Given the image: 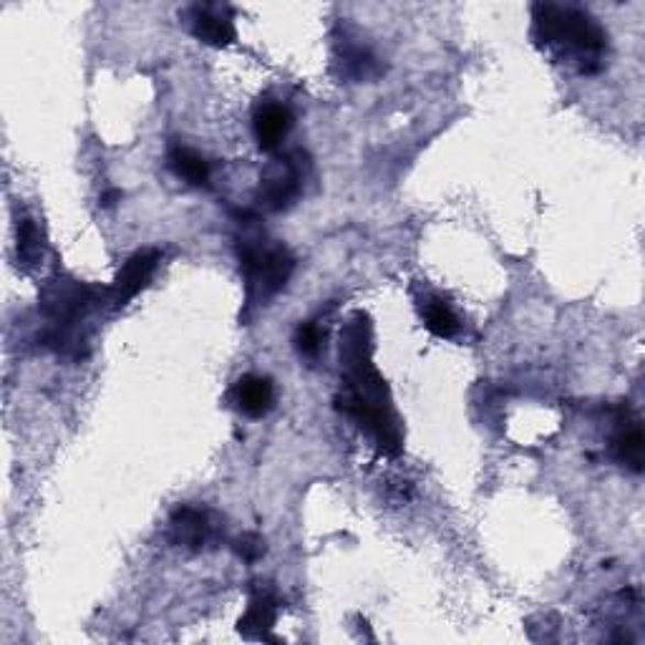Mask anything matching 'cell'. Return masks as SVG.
<instances>
[{
    "instance_id": "obj_1",
    "label": "cell",
    "mask_w": 645,
    "mask_h": 645,
    "mask_svg": "<svg viewBox=\"0 0 645 645\" xmlns=\"http://www.w3.org/2000/svg\"><path fill=\"white\" fill-rule=\"evenodd\" d=\"M341 363L346 365L348 389L338 404L376 439L381 451L396 457L401 451V431L389 408L386 383L371 363V326L361 313H356L346 328Z\"/></svg>"
},
{
    "instance_id": "obj_2",
    "label": "cell",
    "mask_w": 645,
    "mask_h": 645,
    "mask_svg": "<svg viewBox=\"0 0 645 645\" xmlns=\"http://www.w3.org/2000/svg\"><path fill=\"white\" fill-rule=\"evenodd\" d=\"M532 21H535L537 43L572 58L580 66V74L600 72L608 36L588 11L575 6L537 3L532 8Z\"/></svg>"
},
{
    "instance_id": "obj_3",
    "label": "cell",
    "mask_w": 645,
    "mask_h": 645,
    "mask_svg": "<svg viewBox=\"0 0 645 645\" xmlns=\"http://www.w3.org/2000/svg\"><path fill=\"white\" fill-rule=\"evenodd\" d=\"M240 265L248 277V298L270 300L291 281L295 258L283 245H265L260 238L240 240Z\"/></svg>"
},
{
    "instance_id": "obj_4",
    "label": "cell",
    "mask_w": 645,
    "mask_h": 645,
    "mask_svg": "<svg viewBox=\"0 0 645 645\" xmlns=\"http://www.w3.org/2000/svg\"><path fill=\"white\" fill-rule=\"evenodd\" d=\"M94 298V287L78 281L58 277V281H51L46 285V291L41 295V305L51 322H54V328H51V343H54L58 351L61 348L66 351L68 341H72L74 326L86 316V310L91 308Z\"/></svg>"
},
{
    "instance_id": "obj_5",
    "label": "cell",
    "mask_w": 645,
    "mask_h": 645,
    "mask_svg": "<svg viewBox=\"0 0 645 645\" xmlns=\"http://www.w3.org/2000/svg\"><path fill=\"white\" fill-rule=\"evenodd\" d=\"M187 23H189L192 36L207 43V46L225 48L238 39V31H234V23H232V11L228 6H209V3L192 6L187 11Z\"/></svg>"
},
{
    "instance_id": "obj_6",
    "label": "cell",
    "mask_w": 645,
    "mask_h": 645,
    "mask_svg": "<svg viewBox=\"0 0 645 645\" xmlns=\"http://www.w3.org/2000/svg\"><path fill=\"white\" fill-rule=\"evenodd\" d=\"M156 265H160V252L156 250H139L127 260L124 267L119 270L114 285H111V305L114 308H124V305L136 298L139 293L150 285Z\"/></svg>"
},
{
    "instance_id": "obj_7",
    "label": "cell",
    "mask_w": 645,
    "mask_h": 645,
    "mask_svg": "<svg viewBox=\"0 0 645 645\" xmlns=\"http://www.w3.org/2000/svg\"><path fill=\"white\" fill-rule=\"evenodd\" d=\"M212 520L199 507H177L170 517V543L185 550H203L212 537Z\"/></svg>"
},
{
    "instance_id": "obj_8",
    "label": "cell",
    "mask_w": 645,
    "mask_h": 645,
    "mask_svg": "<svg viewBox=\"0 0 645 645\" xmlns=\"http://www.w3.org/2000/svg\"><path fill=\"white\" fill-rule=\"evenodd\" d=\"M300 195V164L293 160H285L267 174L263 179V189H260V205L270 212L285 209Z\"/></svg>"
},
{
    "instance_id": "obj_9",
    "label": "cell",
    "mask_w": 645,
    "mask_h": 645,
    "mask_svg": "<svg viewBox=\"0 0 645 645\" xmlns=\"http://www.w3.org/2000/svg\"><path fill=\"white\" fill-rule=\"evenodd\" d=\"M291 129H293V114L283 107V103L265 101L255 109V117H252V132H255L260 150L275 152L277 146L285 142V136L291 134Z\"/></svg>"
},
{
    "instance_id": "obj_10",
    "label": "cell",
    "mask_w": 645,
    "mask_h": 645,
    "mask_svg": "<svg viewBox=\"0 0 645 645\" xmlns=\"http://www.w3.org/2000/svg\"><path fill=\"white\" fill-rule=\"evenodd\" d=\"M232 404L240 414L250 418L265 416L275 406V389L267 376L248 373L232 386Z\"/></svg>"
},
{
    "instance_id": "obj_11",
    "label": "cell",
    "mask_w": 645,
    "mask_h": 645,
    "mask_svg": "<svg viewBox=\"0 0 645 645\" xmlns=\"http://www.w3.org/2000/svg\"><path fill=\"white\" fill-rule=\"evenodd\" d=\"M277 621V598L273 592L260 590L255 598L250 600L245 615L240 617L238 631L250 641H267L270 631L275 627Z\"/></svg>"
},
{
    "instance_id": "obj_12",
    "label": "cell",
    "mask_w": 645,
    "mask_h": 645,
    "mask_svg": "<svg viewBox=\"0 0 645 645\" xmlns=\"http://www.w3.org/2000/svg\"><path fill=\"white\" fill-rule=\"evenodd\" d=\"M613 455L623 467L641 474L645 464V437L638 422H621V429L613 437Z\"/></svg>"
},
{
    "instance_id": "obj_13",
    "label": "cell",
    "mask_w": 645,
    "mask_h": 645,
    "mask_svg": "<svg viewBox=\"0 0 645 645\" xmlns=\"http://www.w3.org/2000/svg\"><path fill=\"white\" fill-rule=\"evenodd\" d=\"M167 160L172 172L177 174L179 179H185L187 185L203 187L209 182V164L205 162V156H199L195 150H189V146L174 144Z\"/></svg>"
},
{
    "instance_id": "obj_14",
    "label": "cell",
    "mask_w": 645,
    "mask_h": 645,
    "mask_svg": "<svg viewBox=\"0 0 645 645\" xmlns=\"http://www.w3.org/2000/svg\"><path fill=\"white\" fill-rule=\"evenodd\" d=\"M424 318H426V328H429L437 338H455L457 336L459 320L455 316V310H451L444 300L434 298V300L426 303Z\"/></svg>"
},
{
    "instance_id": "obj_15",
    "label": "cell",
    "mask_w": 645,
    "mask_h": 645,
    "mask_svg": "<svg viewBox=\"0 0 645 645\" xmlns=\"http://www.w3.org/2000/svg\"><path fill=\"white\" fill-rule=\"evenodd\" d=\"M41 234L33 220H23L19 225V260L23 265H36L41 258Z\"/></svg>"
},
{
    "instance_id": "obj_16",
    "label": "cell",
    "mask_w": 645,
    "mask_h": 645,
    "mask_svg": "<svg viewBox=\"0 0 645 645\" xmlns=\"http://www.w3.org/2000/svg\"><path fill=\"white\" fill-rule=\"evenodd\" d=\"M322 338L326 336L320 334L316 322H303V326L295 330V348H298V353L305 356V359H316L322 348Z\"/></svg>"
},
{
    "instance_id": "obj_17",
    "label": "cell",
    "mask_w": 645,
    "mask_h": 645,
    "mask_svg": "<svg viewBox=\"0 0 645 645\" xmlns=\"http://www.w3.org/2000/svg\"><path fill=\"white\" fill-rule=\"evenodd\" d=\"M346 72L356 78H369L373 68H376V58H373L363 46H351L343 51Z\"/></svg>"
},
{
    "instance_id": "obj_18",
    "label": "cell",
    "mask_w": 645,
    "mask_h": 645,
    "mask_svg": "<svg viewBox=\"0 0 645 645\" xmlns=\"http://www.w3.org/2000/svg\"><path fill=\"white\" fill-rule=\"evenodd\" d=\"M234 550L245 562H258L265 555V543L258 535H242L234 545Z\"/></svg>"
},
{
    "instance_id": "obj_19",
    "label": "cell",
    "mask_w": 645,
    "mask_h": 645,
    "mask_svg": "<svg viewBox=\"0 0 645 645\" xmlns=\"http://www.w3.org/2000/svg\"><path fill=\"white\" fill-rule=\"evenodd\" d=\"M121 197H124V192L121 189H109L101 195V207H114L117 203H121Z\"/></svg>"
}]
</instances>
